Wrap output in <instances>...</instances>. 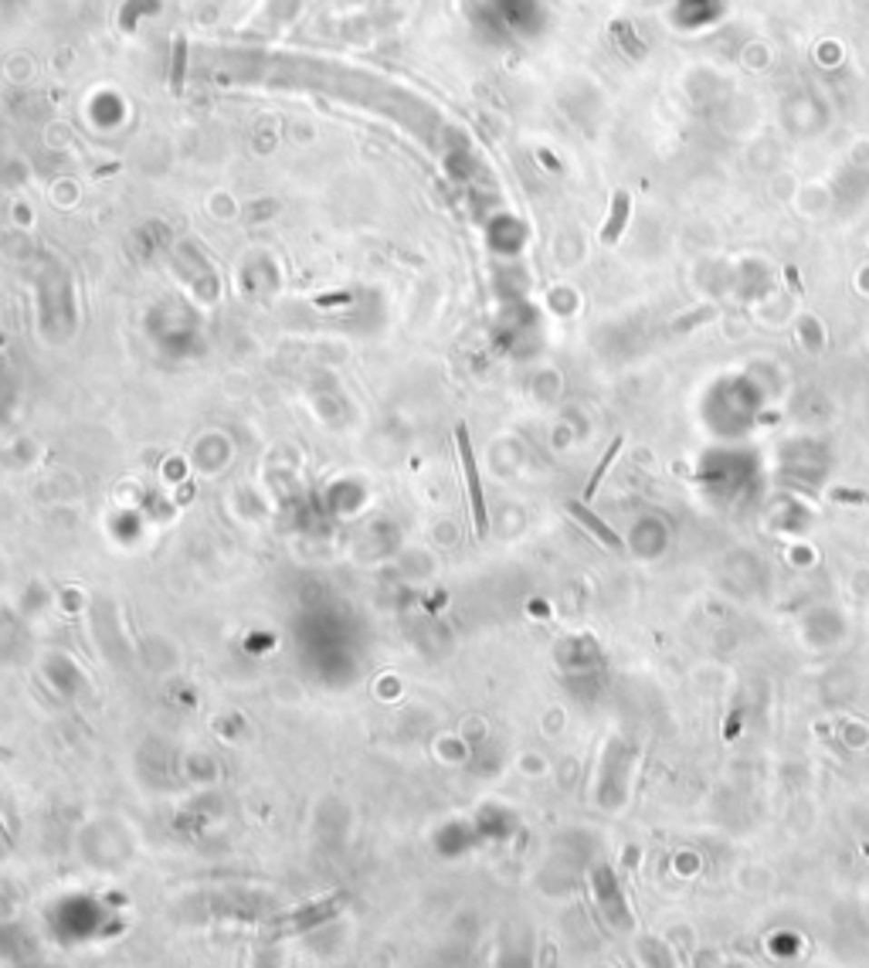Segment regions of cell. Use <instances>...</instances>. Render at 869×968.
Listing matches in <instances>:
<instances>
[{
    "label": "cell",
    "mask_w": 869,
    "mask_h": 968,
    "mask_svg": "<svg viewBox=\"0 0 869 968\" xmlns=\"http://www.w3.org/2000/svg\"><path fill=\"white\" fill-rule=\"evenodd\" d=\"M618 452H622V439H615V442H611V445H608V452L601 455V463L595 465V473H591V479H588V486H584V500H591V496H595V493H597V483L605 479V473H608V469H611V463L618 459Z\"/></svg>",
    "instance_id": "4"
},
{
    "label": "cell",
    "mask_w": 869,
    "mask_h": 968,
    "mask_svg": "<svg viewBox=\"0 0 869 968\" xmlns=\"http://www.w3.org/2000/svg\"><path fill=\"white\" fill-rule=\"evenodd\" d=\"M628 211H632V201H628V194L625 191H618L615 194V201H611V218H608V225H605V235H601L608 245L611 242H618L625 221H628Z\"/></svg>",
    "instance_id": "3"
},
{
    "label": "cell",
    "mask_w": 869,
    "mask_h": 968,
    "mask_svg": "<svg viewBox=\"0 0 869 968\" xmlns=\"http://www.w3.org/2000/svg\"><path fill=\"white\" fill-rule=\"evenodd\" d=\"M455 445H459V459H462V476H466L469 506H472V524H476V534H479V537H486V534H489V516H486L482 476H479V465H476V452H472V439H469V428L466 425L455 428Z\"/></svg>",
    "instance_id": "1"
},
{
    "label": "cell",
    "mask_w": 869,
    "mask_h": 968,
    "mask_svg": "<svg viewBox=\"0 0 869 968\" xmlns=\"http://www.w3.org/2000/svg\"><path fill=\"white\" fill-rule=\"evenodd\" d=\"M568 514H571L574 520H581L584 527L591 530V534H595V537H597L601 544H605V547H611V551H618V547H622L618 534H615L611 527H605V524H601V520H597V516L591 514V510H588L584 504H568Z\"/></svg>",
    "instance_id": "2"
}]
</instances>
